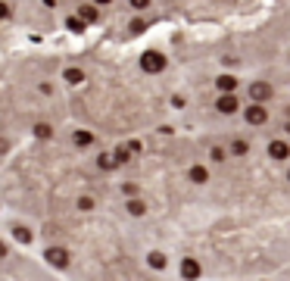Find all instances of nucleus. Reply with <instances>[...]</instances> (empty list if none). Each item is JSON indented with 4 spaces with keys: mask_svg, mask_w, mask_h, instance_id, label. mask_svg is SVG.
<instances>
[{
    "mask_svg": "<svg viewBox=\"0 0 290 281\" xmlns=\"http://www.w3.org/2000/svg\"><path fill=\"white\" fill-rule=\"evenodd\" d=\"M131 7L134 10H144V7H150V0H131Z\"/></svg>",
    "mask_w": 290,
    "mask_h": 281,
    "instance_id": "9b49d317",
    "label": "nucleus"
},
{
    "mask_svg": "<svg viewBox=\"0 0 290 281\" xmlns=\"http://www.w3.org/2000/svg\"><path fill=\"white\" fill-rule=\"evenodd\" d=\"M66 82L81 85V82H85V72H81V69H66Z\"/></svg>",
    "mask_w": 290,
    "mask_h": 281,
    "instance_id": "0eeeda50",
    "label": "nucleus"
},
{
    "mask_svg": "<svg viewBox=\"0 0 290 281\" xmlns=\"http://www.w3.org/2000/svg\"><path fill=\"white\" fill-rule=\"evenodd\" d=\"M94 4H112V0H94Z\"/></svg>",
    "mask_w": 290,
    "mask_h": 281,
    "instance_id": "ddd939ff",
    "label": "nucleus"
},
{
    "mask_svg": "<svg viewBox=\"0 0 290 281\" xmlns=\"http://www.w3.org/2000/svg\"><path fill=\"white\" fill-rule=\"evenodd\" d=\"M216 85H219V88H222L225 94H231V91L237 88V78H234V75H222V78H219V82H216Z\"/></svg>",
    "mask_w": 290,
    "mask_h": 281,
    "instance_id": "423d86ee",
    "label": "nucleus"
},
{
    "mask_svg": "<svg viewBox=\"0 0 290 281\" xmlns=\"http://www.w3.org/2000/svg\"><path fill=\"white\" fill-rule=\"evenodd\" d=\"M250 94H253V100L259 103V100H265V97L272 94V88H268V85H262V82H256V85H250Z\"/></svg>",
    "mask_w": 290,
    "mask_h": 281,
    "instance_id": "39448f33",
    "label": "nucleus"
},
{
    "mask_svg": "<svg viewBox=\"0 0 290 281\" xmlns=\"http://www.w3.org/2000/svg\"><path fill=\"white\" fill-rule=\"evenodd\" d=\"M4 16H10V10H7V4H0V19Z\"/></svg>",
    "mask_w": 290,
    "mask_h": 281,
    "instance_id": "f8f14e48",
    "label": "nucleus"
},
{
    "mask_svg": "<svg viewBox=\"0 0 290 281\" xmlns=\"http://www.w3.org/2000/svg\"><path fill=\"white\" fill-rule=\"evenodd\" d=\"M268 156H272V159H287V156H290V147H287L284 141H272V144H268Z\"/></svg>",
    "mask_w": 290,
    "mask_h": 281,
    "instance_id": "7ed1b4c3",
    "label": "nucleus"
},
{
    "mask_svg": "<svg viewBox=\"0 0 290 281\" xmlns=\"http://www.w3.org/2000/svg\"><path fill=\"white\" fill-rule=\"evenodd\" d=\"M78 13H81V19H85V22H94V19H97V10H94V7H81Z\"/></svg>",
    "mask_w": 290,
    "mask_h": 281,
    "instance_id": "1a4fd4ad",
    "label": "nucleus"
},
{
    "mask_svg": "<svg viewBox=\"0 0 290 281\" xmlns=\"http://www.w3.org/2000/svg\"><path fill=\"white\" fill-rule=\"evenodd\" d=\"M190 178H194L197 184H203V181H206V178H209V175H206V169H200V166H194V169H190Z\"/></svg>",
    "mask_w": 290,
    "mask_h": 281,
    "instance_id": "6e6552de",
    "label": "nucleus"
},
{
    "mask_svg": "<svg viewBox=\"0 0 290 281\" xmlns=\"http://www.w3.org/2000/svg\"><path fill=\"white\" fill-rule=\"evenodd\" d=\"M141 69L144 72H159V69H165V57H159V53H144L141 57Z\"/></svg>",
    "mask_w": 290,
    "mask_h": 281,
    "instance_id": "f257e3e1",
    "label": "nucleus"
},
{
    "mask_svg": "<svg viewBox=\"0 0 290 281\" xmlns=\"http://www.w3.org/2000/svg\"><path fill=\"white\" fill-rule=\"evenodd\" d=\"M75 141H78V144H91V135H88V132H78Z\"/></svg>",
    "mask_w": 290,
    "mask_h": 281,
    "instance_id": "9d476101",
    "label": "nucleus"
},
{
    "mask_svg": "<svg viewBox=\"0 0 290 281\" xmlns=\"http://www.w3.org/2000/svg\"><path fill=\"white\" fill-rule=\"evenodd\" d=\"M216 106H219V113H234L237 109V97L234 94H225V97H219Z\"/></svg>",
    "mask_w": 290,
    "mask_h": 281,
    "instance_id": "20e7f679",
    "label": "nucleus"
},
{
    "mask_svg": "<svg viewBox=\"0 0 290 281\" xmlns=\"http://www.w3.org/2000/svg\"><path fill=\"white\" fill-rule=\"evenodd\" d=\"M265 119H268V109L262 103L246 106V122H250V125H265Z\"/></svg>",
    "mask_w": 290,
    "mask_h": 281,
    "instance_id": "f03ea898",
    "label": "nucleus"
}]
</instances>
